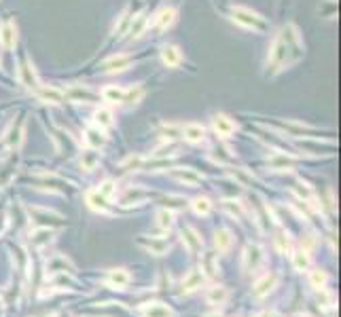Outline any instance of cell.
<instances>
[{
  "instance_id": "cell-1",
  "label": "cell",
  "mask_w": 341,
  "mask_h": 317,
  "mask_svg": "<svg viewBox=\"0 0 341 317\" xmlns=\"http://www.w3.org/2000/svg\"><path fill=\"white\" fill-rule=\"evenodd\" d=\"M231 15H233V21H238L240 26L248 28V30H258V32H263V30L267 28V23L263 21V17H258L256 13H252V11L244 9V7H235Z\"/></svg>"
},
{
  "instance_id": "cell-2",
  "label": "cell",
  "mask_w": 341,
  "mask_h": 317,
  "mask_svg": "<svg viewBox=\"0 0 341 317\" xmlns=\"http://www.w3.org/2000/svg\"><path fill=\"white\" fill-rule=\"evenodd\" d=\"M263 262V250L258 248L256 243H250V245H246V250L242 254V266H244V271L246 273H252L256 271L258 266H261Z\"/></svg>"
},
{
  "instance_id": "cell-3",
  "label": "cell",
  "mask_w": 341,
  "mask_h": 317,
  "mask_svg": "<svg viewBox=\"0 0 341 317\" xmlns=\"http://www.w3.org/2000/svg\"><path fill=\"white\" fill-rule=\"evenodd\" d=\"M278 281H280V275H278V273L263 275V277L254 284V288H252V296H254V298H263V296H267L269 292H272V290L278 286Z\"/></svg>"
},
{
  "instance_id": "cell-4",
  "label": "cell",
  "mask_w": 341,
  "mask_h": 317,
  "mask_svg": "<svg viewBox=\"0 0 341 317\" xmlns=\"http://www.w3.org/2000/svg\"><path fill=\"white\" fill-rule=\"evenodd\" d=\"M129 281H132V275H129L125 268H112L106 277V284L115 290H125L129 286Z\"/></svg>"
},
{
  "instance_id": "cell-5",
  "label": "cell",
  "mask_w": 341,
  "mask_h": 317,
  "mask_svg": "<svg viewBox=\"0 0 341 317\" xmlns=\"http://www.w3.org/2000/svg\"><path fill=\"white\" fill-rule=\"evenodd\" d=\"M269 167L272 169H278V171H290L292 167H295V159L288 157L286 152H276V155H272L267 159Z\"/></svg>"
},
{
  "instance_id": "cell-6",
  "label": "cell",
  "mask_w": 341,
  "mask_h": 317,
  "mask_svg": "<svg viewBox=\"0 0 341 317\" xmlns=\"http://www.w3.org/2000/svg\"><path fill=\"white\" fill-rule=\"evenodd\" d=\"M212 125H214V131H216L220 138H229V135L235 131L233 121L229 119V116H225V114H216L214 121H212Z\"/></svg>"
},
{
  "instance_id": "cell-7",
  "label": "cell",
  "mask_w": 341,
  "mask_h": 317,
  "mask_svg": "<svg viewBox=\"0 0 341 317\" xmlns=\"http://www.w3.org/2000/svg\"><path fill=\"white\" fill-rule=\"evenodd\" d=\"M0 40H3V47L5 49H11V47H15L17 42V28L15 23H3V28H0Z\"/></svg>"
},
{
  "instance_id": "cell-8",
  "label": "cell",
  "mask_w": 341,
  "mask_h": 317,
  "mask_svg": "<svg viewBox=\"0 0 341 317\" xmlns=\"http://www.w3.org/2000/svg\"><path fill=\"white\" fill-rule=\"evenodd\" d=\"M206 300L208 304H212V307H218V304H225L229 300V290L225 286H216V288H210L208 294H206Z\"/></svg>"
},
{
  "instance_id": "cell-9",
  "label": "cell",
  "mask_w": 341,
  "mask_h": 317,
  "mask_svg": "<svg viewBox=\"0 0 341 317\" xmlns=\"http://www.w3.org/2000/svg\"><path fill=\"white\" fill-rule=\"evenodd\" d=\"M202 281H204V275H202V273H199V271H191L189 275L182 279L180 292H182V294H191V292H195V290L202 288Z\"/></svg>"
},
{
  "instance_id": "cell-10",
  "label": "cell",
  "mask_w": 341,
  "mask_h": 317,
  "mask_svg": "<svg viewBox=\"0 0 341 317\" xmlns=\"http://www.w3.org/2000/svg\"><path fill=\"white\" fill-rule=\"evenodd\" d=\"M182 243L191 254H197L202 250V237L193 229H182Z\"/></svg>"
},
{
  "instance_id": "cell-11",
  "label": "cell",
  "mask_w": 341,
  "mask_h": 317,
  "mask_svg": "<svg viewBox=\"0 0 341 317\" xmlns=\"http://www.w3.org/2000/svg\"><path fill=\"white\" fill-rule=\"evenodd\" d=\"M142 317H174V311L161 302H148L142 309Z\"/></svg>"
},
{
  "instance_id": "cell-12",
  "label": "cell",
  "mask_w": 341,
  "mask_h": 317,
  "mask_svg": "<svg viewBox=\"0 0 341 317\" xmlns=\"http://www.w3.org/2000/svg\"><path fill=\"white\" fill-rule=\"evenodd\" d=\"M204 135H206L204 127H202V125H197V123H189V125H184V127H182V138L186 140V142H191V144L202 142Z\"/></svg>"
},
{
  "instance_id": "cell-13",
  "label": "cell",
  "mask_w": 341,
  "mask_h": 317,
  "mask_svg": "<svg viewBox=\"0 0 341 317\" xmlns=\"http://www.w3.org/2000/svg\"><path fill=\"white\" fill-rule=\"evenodd\" d=\"M129 57L127 55H119V57H110V60H106L102 64V72H121V70H125L129 66Z\"/></svg>"
},
{
  "instance_id": "cell-14",
  "label": "cell",
  "mask_w": 341,
  "mask_h": 317,
  "mask_svg": "<svg viewBox=\"0 0 341 317\" xmlns=\"http://www.w3.org/2000/svg\"><path fill=\"white\" fill-rule=\"evenodd\" d=\"M85 144L91 146V148H102L104 144H106V138H104L102 129L100 127H91L85 131Z\"/></svg>"
},
{
  "instance_id": "cell-15",
  "label": "cell",
  "mask_w": 341,
  "mask_h": 317,
  "mask_svg": "<svg viewBox=\"0 0 341 317\" xmlns=\"http://www.w3.org/2000/svg\"><path fill=\"white\" fill-rule=\"evenodd\" d=\"M19 80H21V85L28 87V89H36V87H39L36 74H34L32 66H28V64H23V66L19 68Z\"/></svg>"
},
{
  "instance_id": "cell-16",
  "label": "cell",
  "mask_w": 341,
  "mask_h": 317,
  "mask_svg": "<svg viewBox=\"0 0 341 317\" xmlns=\"http://www.w3.org/2000/svg\"><path fill=\"white\" fill-rule=\"evenodd\" d=\"M161 60H163V64H166L168 68H176L182 62V55H180V51L176 49V47H163Z\"/></svg>"
},
{
  "instance_id": "cell-17",
  "label": "cell",
  "mask_w": 341,
  "mask_h": 317,
  "mask_svg": "<svg viewBox=\"0 0 341 317\" xmlns=\"http://www.w3.org/2000/svg\"><path fill=\"white\" fill-rule=\"evenodd\" d=\"M214 245H216V250L222 252V254H227L231 250V245H233V235L227 231V229H222L216 233V239H214Z\"/></svg>"
},
{
  "instance_id": "cell-18",
  "label": "cell",
  "mask_w": 341,
  "mask_h": 317,
  "mask_svg": "<svg viewBox=\"0 0 341 317\" xmlns=\"http://www.w3.org/2000/svg\"><path fill=\"white\" fill-rule=\"evenodd\" d=\"M102 98L110 102V104H119V102H125V89H119L115 85H108L102 89Z\"/></svg>"
},
{
  "instance_id": "cell-19",
  "label": "cell",
  "mask_w": 341,
  "mask_h": 317,
  "mask_svg": "<svg viewBox=\"0 0 341 317\" xmlns=\"http://www.w3.org/2000/svg\"><path fill=\"white\" fill-rule=\"evenodd\" d=\"M64 96L70 98L72 102H91L93 100V93L83 87H70L68 91H64Z\"/></svg>"
},
{
  "instance_id": "cell-20",
  "label": "cell",
  "mask_w": 341,
  "mask_h": 317,
  "mask_svg": "<svg viewBox=\"0 0 341 317\" xmlns=\"http://www.w3.org/2000/svg\"><path fill=\"white\" fill-rule=\"evenodd\" d=\"M66 268L72 271V264H70L64 256H53L51 260L47 262V271H51V273H66Z\"/></svg>"
},
{
  "instance_id": "cell-21",
  "label": "cell",
  "mask_w": 341,
  "mask_h": 317,
  "mask_svg": "<svg viewBox=\"0 0 341 317\" xmlns=\"http://www.w3.org/2000/svg\"><path fill=\"white\" fill-rule=\"evenodd\" d=\"M39 98L43 102H51V104H60L64 100V93L60 89H53V87H41L39 89Z\"/></svg>"
},
{
  "instance_id": "cell-22",
  "label": "cell",
  "mask_w": 341,
  "mask_h": 317,
  "mask_svg": "<svg viewBox=\"0 0 341 317\" xmlns=\"http://www.w3.org/2000/svg\"><path fill=\"white\" fill-rule=\"evenodd\" d=\"M310 264H312V260H310V254L305 252V250H299V252H295V254H292V266H295V271H299V273L308 271V268H310Z\"/></svg>"
},
{
  "instance_id": "cell-23",
  "label": "cell",
  "mask_w": 341,
  "mask_h": 317,
  "mask_svg": "<svg viewBox=\"0 0 341 317\" xmlns=\"http://www.w3.org/2000/svg\"><path fill=\"white\" fill-rule=\"evenodd\" d=\"M87 203L91 209H96V211H102V214H106L108 207H106V199H104L98 191H91L87 193Z\"/></svg>"
},
{
  "instance_id": "cell-24",
  "label": "cell",
  "mask_w": 341,
  "mask_h": 317,
  "mask_svg": "<svg viewBox=\"0 0 341 317\" xmlns=\"http://www.w3.org/2000/svg\"><path fill=\"white\" fill-rule=\"evenodd\" d=\"M202 271H206L208 277H216L218 275L216 254H204V258H202Z\"/></svg>"
},
{
  "instance_id": "cell-25",
  "label": "cell",
  "mask_w": 341,
  "mask_h": 317,
  "mask_svg": "<svg viewBox=\"0 0 341 317\" xmlns=\"http://www.w3.org/2000/svg\"><path fill=\"white\" fill-rule=\"evenodd\" d=\"M174 15H176V13H174V9H163L161 13L155 17V21H153V23H155V28H157V30H166V28L172 26Z\"/></svg>"
},
{
  "instance_id": "cell-26",
  "label": "cell",
  "mask_w": 341,
  "mask_h": 317,
  "mask_svg": "<svg viewBox=\"0 0 341 317\" xmlns=\"http://www.w3.org/2000/svg\"><path fill=\"white\" fill-rule=\"evenodd\" d=\"M142 245H144V248H146L148 252L157 254V256L166 254V252L170 250V243H168L166 239H150V241H142Z\"/></svg>"
},
{
  "instance_id": "cell-27",
  "label": "cell",
  "mask_w": 341,
  "mask_h": 317,
  "mask_svg": "<svg viewBox=\"0 0 341 317\" xmlns=\"http://www.w3.org/2000/svg\"><path fill=\"white\" fill-rule=\"evenodd\" d=\"M98 163H100V155L96 150H85L83 155H81V165H83V169H96Z\"/></svg>"
},
{
  "instance_id": "cell-28",
  "label": "cell",
  "mask_w": 341,
  "mask_h": 317,
  "mask_svg": "<svg viewBox=\"0 0 341 317\" xmlns=\"http://www.w3.org/2000/svg\"><path fill=\"white\" fill-rule=\"evenodd\" d=\"M174 175H176V178H178L180 182H184V184H191V186H195V184H199V182H202V175H199V173H195L193 169L176 171Z\"/></svg>"
},
{
  "instance_id": "cell-29",
  "label": "cell",
  "mask_w": 341,
  "mask_h": 317,
  "mask_svg": "<svg viewBox=\"0 0 341 317\" xmlns=\"http://www.w3.org/2000/svg\"><path fill=\"white\" fill-rule=\"evenodd\" d=\"M93 121L98 123V127H110L112 125V112L106 110V108H98L96 114H93Z\"/></svg>"
},
{
  "instance_id": "cell-30",
  "label": "cell",
  "mask_w": 341,
  "mask_h": 317,
  "mask_svg": "<svg viewBox=\"0 0 341 317\" xmlns=\"http://www.w3.org/2000/svg\"><path fill=\"white\" fill-rule=\"evenodd\" d=\"M326 281H328V275H326V271H322V268L310 271V284H312L316 290L324 288V286H326Z\"/></svg>"
},
{
  "instance_id": "cell-31",
  "label": "cell",
  "mask_w": 341,
  "mask_h": 317,
  "mask_svg": "<svg viewBox=\"0 0 341 317\" xmlns=\"http://www.w3.org/2000/svg\"><path fill=\"white\" fill-rule=\"evenodd\" d=\"M210 209H212V203H210L208 197H197L195 201H193V211H195V214H199V216H208Z\"/></svg>"
},
{
  "instance_id": "cell-32",
  "label": "cell",
  "mask_w": 341,
  "mask_h": 317,
  "mask_svg": "<svg viewBox=\"0 0 341 317\" xmlns=\"http://www.w3.org/2000/svg\"><path fill=\"white\" fill-rule=\"evenodd\" d=\"M21 140H23V123H19L17 129L13 127V129L9 131V135H7V142H9L11 148H17V146L21 144Z\"/></svg>"
},
{
  "instance_id": "cell-33",
  "label": "cell",
  "mask_w": 341,
  "mask_h": 317,
  "mask_svg": "<svg viewBox=\"0 0 341 317\" xmlns=\"http://www.w3.org/2000/svg\"><path fill=\"white\" fill-rule=\"evenodd\" d=\"M318 302H320V307H322V309H333V307H335V296H333V292H328V290L320 288Z\"/></svg>"
},
{
  "instance_id": "cell-34",
  "label": "cell",
  "mask_w": 341,
  "mask_h": 317,
  "mask_svg": "<svg viewBox=\"0 0 341 317\" xmlns=\"http://www.w3.org/2000/svg\"><path fill=\"white\" fill-rule=\"evenodd\" d=\"M276 248H278V252H282V254H286V252L290 250V239H288V235H286L284 231H280V233L276 235Z\"/></svg>"
},
{
  "instance_id": "cell-35",
  "label": "cell",
  "mask_w": 341,
  "mask_h": 317,
  "mask_svg": "<svg viewBox=\"0 0 341 317\" xmlns=\"http://www.w3.org/2000/svg\"><path fill=\"white\" fill-rule=\"evenodd\" d=\"M51 237H53V233H51V231L41 229V231L34 233L32 243H34V245H45V243H49V241H51Z\"/></svg>"
},
{
  "instance_id": "cell-36",
  "label": "cell",
  "mask_w": 341,
  "mask_h": 317,
  "mask_svg": "<svg viewBox=\"0 0 341 317\" xmlns=\"http://www.w3.org/2000/svg\"><path fill=\"white\" fill-rule=\"evenodd\" d=\"M144 26H146V15H138L136 21L132 23V28H129V34H132L134 38H138V36H140V32L144 30Z\"/></svg>"
},
{
  "instance_id": "cell-37",
  "label": "cell",
  "mask_w": 341,
  "mask_h": 317,
  "mask_svg": "<svg viewBox=\"0 0 341 317\" xmlns=\"http://www.w3.org/2000/svg\"><path fill=\"white\" fill-rule=\"evenodd\" d=\"M157 224H159L161 229H170V227H172V214H170L168 209L157 211Z\"/></svg>"
},
{
  "instance_id": "cell-38",
  "label": "cell",
  "mask_w": 341,
  "mask_h": 317,
  "mask_svg": "<svg viewBox=\"0 0 341 317\" xmlns=\"http://www.w3.org/2000/svg\"><path fill=\"white\" fill-rule=\"evenodd\" d=\"M222 207H225L231 216H238V218L242 216V205L238 201H222Z\"/></svg>"
},
{
  "instance_id": "cell-39",
  "label": "cell",
  "mask_w": 341,
  "mask_h": 317,
  "mask_svg": "<svg viewBox=\"0 0 341 317\" xmlns=\"http://www.w3.org/2000/svg\"><path fill=\"white\" fill-rule=\"evenodd\" d=\"M98 193L106 199V197H112V193H115V182H110V180H106V182H102L100 184V189H98Z\"/></svg>"
},
{
  "instance_id": "cell-40",
  "label": "cell",
  "mask_w": 341,
  "mask_h": 317,
  "mask_svg": "<svg viewBox=\"0 0 341 317\" xmlns=\"http://www.w3.org/2000/svg\"><path fill=\"white\" fill-rule=\"evenodd\" d=\"M166 207H170V209H182L184 207V199H180V197H168L166 199Z\"/></svg>"
},
{
  "instance_id": "cell-41",
  "label": "cell",
  "mask_w": 341,
  "mask_h": 317,
  "mask_svg": "<svg viewBox=\"0 0 341 317\" xmlns=\"http://www.w3.org/2000/svg\"><path fill=\"white\" fill-rule=\"evenodd\" d=\"M233 178H235V180H240L242 184H252V182H254V178H252V175L244 173L242 169H235V171H233Z\"/></svg>"
},
{
  "instance_id": "cell-42",
  "label": "cell",
  "mask_w": 341,
  "mask_h": 317,
  "mask_svg": "<svg viewBox=\"0 0 341 317\" xmlns=\"http://www.w3.org/2000/svg\"><path fill=\"white\" fill-rule=\"evenodd\" d=\"M206 317H222L220 313H210V315H206Z\"/></svg>"
}]
</instances>
